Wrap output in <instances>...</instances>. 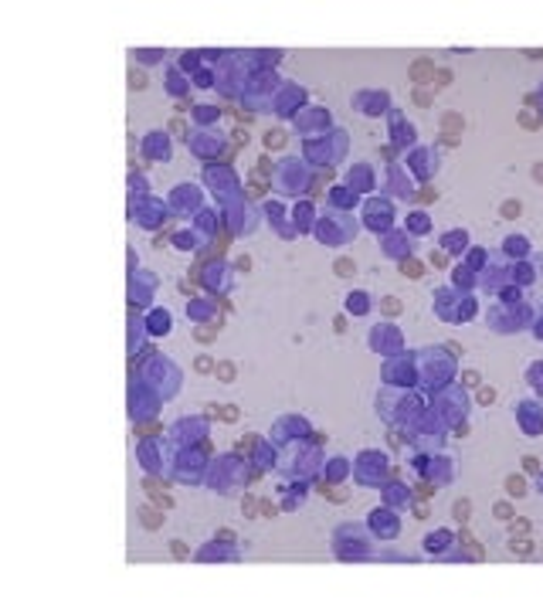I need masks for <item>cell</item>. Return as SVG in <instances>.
I'll list each match as a JSON object with an SVG mask.
<instances>
[{"instance_id":"cell-5","label":"cell","mask_w":543,"mask_h":611,"mask_svg":"<svg viewBox=\"0 0 543 611\" xmlns=\"http://www.w3.org/2000/svg\"><path fill=\"white\" fill-rule=\"evenodd\" d=\"M452 516L458 523H469V516H472V503H469V499H458V503L452 506Z\"/></svg>"},{"instance_id":"cell-31","label":"cell","mask_w":543,"mask_h":611,"mask_svg":"<svg viewBox=\"0 0 543 611\" xmlns=\"http://www.w3.org/2000/svg\"><path fill=\"white\" fill-rule=\"evenodd\" d=\"M241 509H245V516H251V513H255V499L245 496V499H241Z\"/></svg>"},{"instance_id":"cell-12","label":"cell","mask_w":543,"mask_h":611,"mask_svg":"<svg viewBox=\"0 0 543 611\" xmlns=\"http://www.w3.org/2000/svg\"><path fill=\"white\" fill-rule=\"evenodd\" d=\"M509 550H513V554H520V557H530V554H533V543H530V540H516V537H513Z\"/></svg>"},{"instance_id":"cell-33","label":"cell","mask_w":543,"mask_h":611,"mask_svg":"<svg viewBox=\"0 0 543 611\" xmlns=\"http://www.w3.org/2000/svg\"><path fill=\"white\" fill-rule=\"evenodd\" d=\"M261 513H265V516H275L279 506H275V503H261Z\"/></svg>"},{"instance_id":"cell-3","label":"cell","mask_w":543,"mask_h":611,"mask_svg":"<svg viewBox=\"0 0 543 611\" xmlns=\"http://www.w3.org/2000/svg\"><path fill=\"white\" fill-rule=\"evenodd\" d=\"M506 492L513 499H523L526 496V479L523 475H506Z\"/></svg>"},{"instance_id":"cell-9","label":"cell","mask_w":543,"mask_h":611,"mask_svg":"<svg viewBox=\"0 0 543 611\" xmlns=\"http://www.w3.org/2000/svg\"><path fill=\"white\" fill-rule=\"evenodd\" d=\"M380 309H384L387 316H397V313H401V299H397V295H384V299H380Z\"/></svg>"},{"instance_id":"cell-23","label":"cell","mask_w":543,"mask_h":611,"mask_svg":"<svg viewBox=\"0 0 543 611\" xmlns=\"http://www.w3.org/2000/svg\"><path fill=\"white\" fill-rule=\"evenodd\" d=\"M418 201H421V204H431V201H438V190H431V187H424V190L418 194Z\"/></svg>"},{"instance_id":"cell-29","label":"cell","mask_w":543,"mask_h":611,"mask_svg":"<svg viewBox=\"0 0 543 611\" xmlns=\"http://www.w3.org/2000/svg\"><path fill=\"white\" fill-rule=\"evenodd\" d=\"M438 143L452 149V146H458V136H445V133H441V136H438Z\"/></svg>"},{"instance_id":"cell-27","label":"cell","mask_w":543,"mask_h":611,"mask_svg":"<svg viewBox=\"0 0 543 611\" xmlns=\"http://www.w3.org/2000/svg\"><path fill=\"white\" fill-rule=\"evenodd\" d=\"M431 95H435V89H431V92H414V102H418V105H428Z\"/></svg>"},{"instance_id":"cell-7","label":"cell","mask_w":543,"mask_h":611,"mask_svg":"<svg viewBox=\"0 0 543 611\" xmlns=\"http://www.w3.org/2000/svg\"><path fill=\"white\" fill-rule=\"evenodd\" d=\"M139 520H143V526H146V530H157V526H160V516H157V513H153L149 506L139 509Z\"/></svg>"},{"instance_id":"cell-32","label":"cell","mask_w":543,"mask_h":611,"mask_svg":"<svg viewBox=\"0 0 543 611\" xmlns=\"http://www.w3.org/2000/svg\"><path fill=\"white\" fill-rule=\"evenodd\" d=\"M235 265H238L241 272H248V269H251V258H248V255H238V261H235Z\"/></svg>"},{"instance_id":"cell-6","label":"cell","mask_w":543,"mask_h":611,"mask_svg":"<svg viewBox=\"0 0 543 611\" xmlns=\"http://www.w3.org/2000/svg\"><path fill=\"white\" fill-rule=\"evenodd\" d=\"M214 373L224 380V384H231V380H235V363H231V360H221V363L214 367Z\"/></svg>"},{"instance_id":"cell-2","label":"cell","mask_w":543,"mask_h":611,"mask_svg":"<svg viewBox=\"0 0 543 611\" xmlns=\"http://www.w3.org/2000/svg\"><path fill=\"white\" fill-rule=\"evenodd\" d=\"M462 129H465V119L458 112H445V116H441V133H445V136H458Z\"/></svg>"},{"instance_id":"cell-21","label":"cell","mask_w":543,"mask_h":611,"mask_svg":"<svg viewBox=\"0 0 543 611\" xmlns=\"http://www.w3.org/2000/svg\"><path fill=\"white\" fill-rule=\"evenodd\" d=\"M492 513H496L499 520H513V506H509V503H496V509H492Z\"/></svg>"},{"instance_id":"cell-22","label":"cell","mask_w":543,"mask_h":611,"mask_svg":"<svg viewBox=\"0 0 543 611\" xmlns=\"http://www.w3.org/2000/svg\"><path fill=\"white\" fill-rule=\"evenodd\" d=\"M523 469H526V475H540V462L533 459V455H526L523 459Z\"/></svg>"},{"instance_id":"cell-20","label":"cell","mask_w":543,"mask_h":611,"mask_svg":"<svg viewBox=\"0 0 543 611\" xmlns=\"http://www.w3.org/2000/svg\"><path fill=\"white\" fill-rule=\"evenodd\" d=\"M170 554L177 557V560H187V543H180V540H173V543H170Z\"/></svg>"},{"instance_id":"cell-34","label":"cell","mask_w":543,"mask_h":611,"mask_svg":"<svg viewBox=\"0 0 543 611\" xmlns=\"http://www.w3.org/2000/svg\"><path fill=\"white\" fill-rule=\"evenodd\" d=\"M170 129H173V133H187V126H183V119H173V123H170Z\"/></svg>"},{"instance_id":"cell-30","label":"cell","mask_w":543,"mask_h":611,"mask_svg":"<svg viewBox=\"0 0 543 611\" xmlns=\"http://www.w3.org/2000/svg\"><path fill=\"white\" fill-rule=\"evenodd\" d=\"M431 265H435V269H445V265H448V258H445L441 251H435V255H431Z\"/></svg>"},{"instance_id":"cell-36","label":"cell","mask_w":543,"mask_h":611,"mask_svg":"<svg viewBox=\"0 0 543 611\" xmlns=\"http://www.w3.org/2000/svg\"><path fill=\"white\" fill-rule=\"evenodd\" d=\"M533 180L543 183V163H536V167H533Z\"/></svg>"},{"instance_id":"cell-24","label":"cell","mask_w":543,"mask_h":611,"mask_svg":"<svg viewBox=\"0 0 543 611\" xmlns=\"http://www.w3.org/2000/svg\"><path fill=\"white\" fill-rule=\"evenodd\" d=\"M153 506H160V509H170V506H173V499H170V496H163V492H157V496H153Z\"/></svg>"},{"instance_id":"cell-15","label":"cell","mask_w":543,"mask_h":611,"mask_svg":"<svg viewBox=\"0 0 543 611\" xmlns=\"http://www.w3.org/2000/svg\"><path fill=\"white\" fill-rule=\"evenodd\" d=\"M129 89H136V92H143L146 89V71H129Z\"/></svg>"},{"instance_id":"cell-26","label":"cell","mask_w":543,"mask_h":611,"mask_svg":"<svg viewBox=\"0 0 543 611\" xmlns=\"http://www.w3.org/2000/svg\"><path fill=\"white\" fill-rule=\"evenodd\" d=\"M479 401H482V404L496 401V391H492V387H482V391H479Z\"/></svg>"},{"instance_id":"cell-19","label":"cell","mask_w":543,"mask_h":611,"mask_svg":"<svg viewBox=\"0 0 543 611\" xmlns=\"http://www.w3.org/2000/svg\"><path fill=\"white\" fill-rule=\"evenodd\" d=\"M255 441H258V435H245V438H238V452H251V448H255Z\"/></svg>"},{"instance_id":"cell-8","label":"cell","mask_w":543,"mask_h":611,"mask_svg":"<svg viewBox=\"0 0 543 611\" xmlns=\"http://www.w3.org/2000/svg\"><path fill=\"white\" fill-rule=\"evenodd\" d=\"M265 146H268V149H279V146H285V136H282V129H268V133H265Z\"/></svg>"},{"instance_id":"cell-25","label":"cell","mask_w":543,"mask_h":611,"mask_svg":"<svg viewBox=\"0 0 543 611\" xmlns=\"http://www.w3.org/2000/svg\"><path fill=\"white\" fill-rule=\"evenodd\" d=\"M193 336H197V343H211L214 339V329H197Z\"/></svg>"},{"instance_id":"cell-14","label":"cell","mask_w":543,"mask_h":611,"mask_svg":"<svg viewBox=\"0 0 543 611\" xmlns=\"http://www.w3.org/2000/svg\"><path fill=\"white\" fill-rule=\"evenodd\" d=\"M401 272H404V275H411V279H421V261L404 258V261H401Z\"/></svg>"},{"instance_id":"cell-4","label":"cell","mask_w":543,"mask_h":611,"mask_svg":"<svg viewBox=\"0 0 543 611\" xmlns=\"http://www.w3.org/2000/svg\"><path fill=\"white\" fill-rule=\"evenodd\" d=\"M333 272L343 275V279H350V275H357V261H353V258H336V261H333Z\"/></svg>"},{"instance_id":"cell-28","label":"cell","mask_w":543,"mask_h":611,"mask_svg":"<svg viewBox=\"0 0 543 611\" xmlns=\"http://www.w3.org/2000/svg\"><path fill=\"white\" fill-rule=\"evenodd\" d=\"M462 384L475 387V384H479V373H475V370H465V373H462Z\"/></svg>"},{"instance_id":"cell-1","label":"cell","mask_w":543,"mask_h":611,"mask_svg":"<svg viewBox=\"0 0 543 611\" xmlns=\"http://www.w3.org/2000/svg\"><path fill=\"white\" fill-rule=\"evenodd\" d=\"M435 61H428V58H418L414 65H411V82H418V85H424V82H431L435 79Z\"/></svg>"},{"instance_id":"cell-11","label":"cell","mask_w":543,"mask_h":611,"mask_svg":"<svg viewBox=\"0 0 543 611\" xmlns=\"http://www.w3.org/2000/svg\"><path fill=\"white\" fill-rule=\"evenodd\" d=\"M448 82H452V71H448V68H438V71H435V79H431V89L438 92V89H445Z\"/></svg>"},{"instance_id":"cell-10","label":"cell","mask_w":543,"mask_h":611,"mask_svg":"<svg viewBox=\"0 0 543 611\" xmlns=\"http://www.w3.org/2000/svg\"><path fill=\"white\" fill-rule=\"evenodd\" d=\"M509 533H513V537H516V533H530V520H526V516H513V520H509Z\"/></svg>"},{"instance_id":"cell-17","label":"cell","mask_w":543,"mask_h":611,"mask_svg":"<svg viewBox=\"0 0 543 611\" xmlns=\"http://www.w3.org/2000/svg\"><path fill=\"white\" fill-rule=\"evenodd\" d=\"M193 370H197V373H211V370H214V363H211V357H207V353H201V357L193 360Z\"/></svg>"},{"instance_id":"cell-35","label":"cell","mask_w":543,"mask_h":611,"mask_svg":"<svg viewBox=\"0 0 543 611\" xmlns=\"http://www.w3.org/2000/svg\"><path fill=\"white\" fill-rule=\"evenodd\" d=\"M157 425H143V428H136V435H157Z\"/></svg>"},{"instance_id":"cell-18","label":"cell","mask_w":543,"mask_h":611,"mask_svg":"<svg viewBox=\"0 0 543 611\" xmlns=\"http://www.w3.org/2000/svg\"><path fill=\"white\" fill-rule=\"evenodd\" d=\"M217 418H221V421H227V425H231V421H238V407H235V404H224V407H217Z\"/></svg>"},{"instance_id":"cell-16","label":"cell","mask_w":543,"mask_h":611,"mask_svg":"<svg viewBox=\"0 0 543 611\" xmlns=\"http://www.w3.org/2000/svg\"><path fill=\"white\" fill-rule=\"evenodd\" d=\"M540 123H543V119H536L530 109H523V112H520V126H523V129H536Z\"/></svg>"},{"instance_id":"cell-13","label":"cell","mask_w":543,"mask_h":611,"mask_svg":"<svg viewBox=\"0 0 543 611\" xmlns=\"http://www.w3.org/2000/svg\"><path fill=\"white\" fill-rule=\"evenodd\" d=\"M523 214V204L520 201H506L502 204V217H506V221H513V217H520Z\"/></svg>"}]
</instances>
